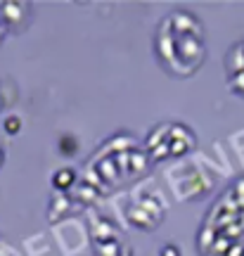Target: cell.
I'll return each instance as SVG.
<instances>
[{"label":"cell","instance_id":"6da1fadb","mask_svg":"<svg viewBox=\"0 0 244 256\" xmlns=\"http://www.w3.org/2000/svg\"><path fill=\"white\" fill-rule=\"evenodd\" d=\"M28 2H2L0 5V24L2 28H14L22 31L26 28V19L24 14H28Z\"/></svg>","mask_w":244,"mask_h":256},{"label":"cell","instance_id":"7a4b0ae2","mask_svg":"<svg viewBox=\"0 0 244 256\" xmlns=\"http://www.w3.org/2000/svg\"><path fill=\"white\" fill-rule=\"evenodd\" d=\"M192 147H194V136H192L190 128L182 126V124L171 126V133H168V150H171V154H185Z\"/></svg>","mask_w":244,"mask_h":256},{"label":"cell","instance_id":"3957f363","mask_svg":"<svg viewBox=\"0 0 244 256\" xmlns=\"http://www.w3.org/2000/svg\"><path fill=\"white\" fill-rule=\"evenodd\" d=\"M228 66H230V72H235V76L244 74V43L235 46L228 52Z\"/></svg>","mask_w":244,"mask_h":256},{"label":"cell","instance_id":"277c9868","mask_svg":"<svg viewBox=\"0 0 244 256\" xmlns=\"http://www.w3.org/2000/svg\"><path fill=\"white\" fill-rule=\"evenodd\" d=\"M74 183H76V174H74L72 168H62V171H57V174L52 176V185L62 192L69 190Z\"/></svg>","mask_w":244,"mask_h":256},{"label":"cell","instance_id":"5b68a950","mask_svg":"<svg viewBox=\"0 0 244 256\" xmlns=\"http://www.w3.org/2000/svg\"><path fill=\"white\" fill-rule=\"evenodd\" d=\"M95 252H98L100 256H118V254H121V244H118V240L95 242Z\"/></svg>","mask_w":244,"mask_h":256},{"label":"cell","instance_id":"8992f818","mask_svg":"<svg viewBox=\"0 0 244 256\" xmlns=\"http://www.w3.org/2000/svg\"><path fill=\"white\" fill-rule=\"evenodd\" d=\"M76 150H78V142H76V138L74 136H64L62 140H60V152L66 156L76 154Z\"/></svg>","mask_w":244,"mask_h":256},{"label":"cell","instance_id":"52a82bcc","mask_svg":"<svg viewBox=\"0 0 244 256\" xmlns=\"http://www.w3.org/2000/svg\"><path fill=\"white\" fill-rule=\"evenodd\" d=\"M19 128H22V119H19V116H10V119L5 121V130H8L10 136L19 133Z\"/></svg>","mask_w":244,"mask_h":256},{"label":"cell","instance_id":"ba28073f","mask_svg":"<svg viewBox=\"0 0 244 256\" xmlns=\"http://www.w3.org/2000/svg\"><path fill=\"white\" fill-rule=\"evenodd\" d=\"M162 256H180V249L176 247V244H166L162 249Z\"/></svg>","mask_w":244,"mask_h":256},{"label":"cell","instance_id":"9c48e42d","mask_svg":"<svg viewBox=\"0 0 244 256\" xmlns=\"http://www.w3.org/2000/svg\"><path fill=\"white\" fill-rule=\"evenodd\" d=\"M121 256H133V252H130V247H126V249H124V254H121Z\"/></svg>","mask_w":244,"mask_h":256},{"label":"cell","instance_id":"30bf717a","mask_svg":"<svg viewBox=\"0 0 244 256\" xmlns=\"http://www.w3.org/2000/svg\"><path fill=\"white\" fill-rule=\"evenodd\" d=\"M2 159H5V152H2V147H0V166H2Z\"/></svg>","mask_w":244,"mask_h":256},{"label":"cell","instance_id":"8fae6325","mask_svg":"<svg viewBox=\"0 0 244 256\" xmlns=\"http://www.w3.org/2000/svg\"><path fill=\"white\" fill-rule=\"evenodd\" d=\"M2 38H5V28L0 26V40H2Z\"/></svg>","mask_w":244,"mask_h":256},{"label":"cell","instance_id":"7c38bea8","mask_svg":"<svg viewBox=\"0 0 244 256\" xmlns=\"http://www.w3.org/2000/svg\"><path fill=\"white\" fill-rule=\"evenodd\" d=\"M0 5H2V2H0ZM0 26H2V24H0Z\"/></svg>","mask_w":244,"mask_h":256}]
</instances>
